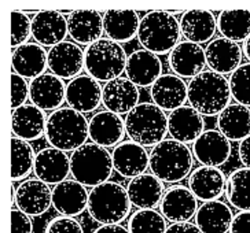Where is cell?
Listing matches in <instances>:
<instances>
[{
  "instance_id": "cell-1",
  "label": "cell",
  "mask_w": 250,
  "mask_h": 233,
  "mask_svg": "<svg viewBox=\"0 0 250 233\" xmlns=\"http://www.w3.org/2000/svg\"><path fill=\"white\" fill-rule=\"evenodd\" d=\"M229 80L209 70L202 72L188 82V102L201 116H220L231 102Z\"/></svg>"
},
{
  "instance_id": "cell-2",
  "label": "cell",
  "mask_w": 250,
  "mask_h": 233,
  "mask_svg": "<svg viewBox=\"0 0 250 233\" xmlns=\"http://www.w3.org/2000/svg\"><path fill=\"white\" fill-rule=\"evenodd\" d=\"M47 141L61 151H76L89 137V121L83 113L70 107H61L47 118Z\"/></svg>"
},
{
  "instance_id": "cell-3",
  "label": "cell",
  "mask_w": 250,
  "mask_h": 233,
  "mask_svg": "<svg viewBox=\"0 0 250 233\" xmlns=\"http://www.w3.org/2000/svg\"><path fill=\"white\" fill-rule=\"evenodd\" d=\"M194 163L191 150L173 138L164 140L150 153L151 175L162 182H177L190 175Z\"/></svg>"
},
{
  "instance_id": "cell-4",
  "label": "cell",
  "mask_w": 250,
  "mask_h": 233,
  "mask_svg": "<svg viewBox=\"0 0 250 233\" xmlns=\"http://www.w3.org/2000/svg\"><path fill=\"white\" fill-rule=\"evenodd\" d=\"M113 158L107 148L85 143L70 156V173L84 187L95 188L109 181L113 173Z\"/></svg>"
},
{
  "instance_id": "cell-5",
  "label": "cell",
  "mask_w": 250,
  "mask_h": 233,
  "mask_svg": "<svg viewBox=\"0 0 250 233\" xmlns=\"http://www.w3.org/2000/svg\"><path fill=\"white\" fill-rule=\"evenodd\" d=\"M131 206L128 192L118 182H104L89 192V215L102 225H120L129 215Z\"/></svg>"
},
{
  "instance_id": "cell-6",
  "label": "cell",
  "mask_w": 250,
  "mask_h": 233,
  "mask_svg": "<svg viewBox=\"0 0 250 233\" xmlns=\"http://www.w3.org/2000/svg\"><path fill=\"white\" fill-rule=\"evenodd\" d=\"M125 131L131 141L142 147H155L168 133V116L154 103H140L125 118Z\"/></svg>"
},
{
  "instance_id": "cell-7",
  "label": "cell",
  "mask_w": 250,
  "mask_h": 233,
  "mask_svg": "<svg viewBox=\"0 0 250 233\" xmlns=\"http://www.w3.org/2000/svg\"><path fill=\"white\" fill-rule=\"evenodd\" d=\"M180 35V22L168 11H151L140 19L139 43L155 55L172 51L179 44Z\"/></svg>"
},
{
  "instance_id": "cell-8",
  "label": "cell",
  "mask_w": 250,
  "mask_h": 233,
  "mask_svg": "<svg viewBox=\"0 0 250 233\" xmlns=\"http://www.w3.org/2000/svg\"><path fill=\"white\" fill-rule=\"evenodd\" d=\"M85 66L89 77L110 82L120 78L126 69L128 57L121 44L110 39H101L85 48Z\"/></svg>"
},
{
  "instance_id": "cell-9",
  "label": "cell",
  "mask_w": 250,
  "mask_h": 233,
  "mask_svg": "<svg viewBox=\"0 0 250 233\" xmlns=\"http://www.w3.org/2000/svg\"><path fill=\"white\" fill-rule=\"evenodd\" d=\"M85 66V54L79 44L63 41L48 51V69L54 76L62 80L79 77Z\"/></svg>"
},
{
  "instance_id": "cell-10",
  "label": "cell",
  "mask_w": 250,
  "mask_h": 233,
  "mask_svg": "<svg viewBox=\"0 0 250 233\" xmlns=\"http://www.w3.org/2000/svg\"><path fill=\"white\" fill-rule=\"evenodd\" d=\"M192 154L202 166L219 168L231 155V143L220 131H205L195 140Z\"/></svg>"
},
{
  "instance_id": "cell-11",
  "label": "cell",
  "mask_w": 250,
  "mask_h": 233,
  "mask_svg": "<svg viewBox=\"0 0 250 233\" xmlns=\"http://www.w3.org/2000/svg\"><path fill=\"white\" fill-rule=\"evenodd\" d=\"M198 199L190 188L175 185L165 192L160 204L161 214L173 224L188 222L198 212Z\"/></svg>"
},
{
  "instance_id": "cell-12",
  "label": "cell",
  "mask_w": 250,
  "mask_h": 233,
  "mask_svg": "<svg viewBox=\"0 0 250 233\" xmlns=\"http://www.w3.org/2000/svg\"><path fill=\"white\" fill-rule=\"evenodd\" d=\"M113 166L118 175L125 178H135L145 175L150 168V154L145 147L139 146L135 141H124L114 147L113 153Z\"/></svg>"
},
{
  "instance_id": "cell-13",
  "label": "cell",
  "mask_w": 250,
  "mask_h": 233,
  "mask_svg": "<svg viewBox=\"0 0 250 233\" xmlns=\"http://www.w3.org/2000/svg\"><path fill=\"white\" fill-rule=\"evenodd\" d=\"M103 88L89 76H79L66 85V102L79 113H91L102 103Z\"/></svg>"
},
{
  "instance_id": "cell-14",
  "label": "cell",
  "mask_w": 250,
  "mask_h": 233,
  "mask_svg": "<svg viewBox=\"0 0 250 233\" xmlns=\"http://www.w3.org/2000/svg\"><path fill=\"white\" fill-rule=\"evenodd\" d=\"M206 65L214 73L226 76L232 74L241 66L242 48L235 41L224 37L214 39L205 48Z\"/></svg>"
},
{
  "instance_id": "cell-15",
  "label": "cell",
  "mask_w": 250,
  "mask_h": 233,
  "mask_svg": "<svg viewBox=\"0 0 250 233\" xmlns=\"http://www.w3.org/2000/svg\"><path fill=\"white\" fill-rule=\"evenodd\" d=\"M139 88L128 78L120 77L117 80L106 82L103 87L102 103L107 111L114 114H129L139 103Z\"/></svg>"
},
{
  "instance_id": "cell-16",
  "label": "cell",
  "mask_w": 250,
  "mask_h": 233,
  "mask_svg": "<svg viewBox=\"0 0 250 233\" xmlns=\"http://www.w3.org/2000/svg\"><path fill=\"white\" fill-rule=\"evenodd\" d=\"M33 172L40 181L58 185L67 180L70 173V158L58 148H44L36 154Z\"/></svg>"
},
{
  "instance_id": "cell-17",
  "label": "cell",
  "mask_w": 250,
  "mask_h": 233,
  "mask_svg": "<svg viewBox=\"0 0 250 233\" xmlns=\"http://www.w3.org/2000/svg\"><path fill=\"white\" fill-rule=\"evenodd\" d=\"M17 207L28 215L39 217L48 212L52 204V191L39 178L23 181L17 188Z\"/></svg>"
},
{
  "instance_id": "cell-18",
  "label": "cell",
  "mask_w": 250,
  "mask_h": 233,
  "mask_svg": "<svg viewBox=\"0 0 250 233\" xmlns=\"http://www.w3.org/2000/svg\"><path fill=\"white\" fill-rule=\"evenodd\" d=\"M169 65L177 77L194 78L205 69V50L199 44L191 41H180L170 51Z\"/></svg>"
},
{
  "instance_id": "cell-19",
  "label": "cell",
  "mask_w": 250,
  "mask_h": 233,
  "mask_svg": "<svg viewBox=\"0 0 250 233\" xmlns=\"http://www.w3.org/2000/svg\"><path fill=\"white\" fill-rule=\"evenodd\" d=\"M88 199L87 188L76 180H65L52 190V206L63 217L80 215L88 209Z\"/></svg>"
},
{
  "instance_id": "cell-20",
  "label": "cell",
  "mask_w": 250,
  "mask_h": 233,
  "mask_svg": "<svg viewBox=\"0 0 250 233\" xmlns=\"http://www.w3.org/2000/svg\"><path fill=\"white\" fill-rule=\"evenodd\" d=\"M150 95L155 106L172 113L188 100V85L176 74H162L151 85Z\"/></svg>"
},
{
  "instance_id": "cell-21",
  "label": "cell",
  "mask_w": 250,
  "mask_h": 233,
  "mask_svg": "<svg viewBox=\"0 0 250 233\" xmlns=\"http://www.w3.org/2000/svg\"><path fill=\"white\" fill-rule=\"evenodd\" d=\"M69 35L67 18L59 11H40L32 19V36L42 47H55Z\"/></svg>"
},
{
  "instance_id": "cell-22",
  "label": "cell",
  "mask_w": 250,
  "mask_h": 233,
  "mask_svg": "<svg viewBox=\"0 0 250 233\" xmlns=\"http://www.w3.org/2000/svg\"><path fill=\"white\" fill-rule=\"evenodd\" d=\"M30 100L40 110H58L66 100V85L52 73H45L30 82Z\"/></svg>"
},
{
  "instance_id": "cell-23",
  "label": "cell",
  "mask_w": 250,
  "mask_h": 233,
  "mask_svg": "<svg viewBox=\"0 0 250 233\" xmlns=\"http://www.w3.org/2000/svg\"><path fill=\"white\" fill-rule=\"evenodd\" d=\"M124 119L111 111H99L89 119V138L98 146L117 147L125 135Z\"/></svg>"
},
{
  "instance_id": "cell-24",
  "label": "cell",
  "mask_w": 250,
  "mask_h": 233,
  "mask_svg": "<svg viewBox=\"0 0 250 233\" xmlns=\"http://www.w3.org/2000/svg\"><path fill=\"white\" fill-rule=\"evenodd\" d=\"M205 122L201 116L191 106H183L172 111L168 116V132L173 140L183 144L195 143V140L204 133Z\"/></svg>"
},
{
  "instance_id": "cell-25",
  "label": "cell",
  "mask_w": 250,
  "mask_h": 233,
  "mask_svg": "<svg viewBox=\"0 0 250 233\" xmlns=\"http://www.w3.org/2000/svg\"><path fill=\"white\" fill-rule=\"evenodd\" d=\"M125 73L136 87H150L162 76L161 59L147 50L135 51L128 57Z\"/></svg>"
},
{
  "instance_id": "cell-26",
  "label": "cell",
  "mask_w": 250,
  "mask_h": 233,
  "mask_svg": "<svg viewBox=\"0 0 250 233\" xmlns=\"http://www.w3.org/2000/svg\"><path fill=\"white\" fill-rule=\"evenodd\" d=\"M226 187V175L219 168L199 166L188 177V188L204 203L217 200L224 194Z\"/></svg>"
},
{
  "instance_id": "cell-27",
  "label": "cell",
  "mask_w": 250,
  "mask_h": 233,
  "mask_svg": "<svg viewBox=\"0 0 250 233\" xmlns=\"http://www.w3.org/2000/svg\"><path fill=\"white\" fill-rule=\"evenodd\" d=\"M67 29L76 43L91 45L102 39L103 17L95 10H77L67 17Z\"/></svg>"
},
{
  "instance_id": "cell-28",
  "label": "cell",
  "mask_w": 250,
  "mask_h": 233,
  "mask_svg": "<svg viewBox=\"0 0 250 233\" xmlns=\"http://www.w3.org/2000/svg\"><path fill=\"white\" fill-rule=\"evenodd\" d=\"M48 52L37 43H26L13 51V70L23 78L35 80L45 74Z\"/></svg>"
},
{
  "instance_id": "cell-29",
  "label": "cell",
  "mask_w": 250,
  "mask_h": 233,
  "mask_svg": "<svg viewBox=\"0 0 250 233\" xmlns=\"http://www.w3.org/2000/svg\"><path fill=\"white\" fill-rule=\"evenodd\" d=\"M126 192L133 206L140 210H150L161 204L165 195V187L158 177L145 173L129 181Z\"/></svg>"
},
{
  "instance_id": "cell-30",
  "label": "cell",
  "mask_w": 250,
  "mask_h": 233,
  "mask_svg": "<svg viewBox=\"0 0 250 233\" xmlns=\"http://www.w3.org/2000/svg\"><path fill=\"white\" fill-rule=\"evenodd\" d=\"M217 29V19L210 11L191 10L180 18V30L187 41L195 44L210 43Z\"/></svg>"
},
{
  "instance_id": "cell-31",
  "label": "cell",
  "mask_w": 250,
  "mask_h": 233,
  "mask_svg": "<svg viewBox=\"0 0 250 233\" xmlns=\"http://www.w3.org/2000/svg\"><path fill=\"white\" fill-rule=\"evenodd\" d=\"M47 118L43 110L35 104H23L13 110V133L14 137L26 141L37 140L45 133Z\"/></svg>"
},
{
  "instance_id": "cell-32",
  "label": "cell",
  "mask_w": 250,
  "mask_h": 233,
  "mask_svg": "<svg viewBox=\"0 0 250 233\" xmlns=\"http://www.w3.org/2000/svg\"><path fill=\"white\" fill-rule=\"evenodd\" d=\"M139 25V15L132 10H109L103 14L106 36L118 44L131 41L138 35Z\"/></svg>"
},
{
  "instance_id": "cell-33",
  "label": "cell",
  "mask_w": 250,
  "mask_h": 233,
  "mask_svg": "<svg viewBox=\"0 0 250 233\" xmlns=\"http://www.w3.org/2000/svg\"><path fill=\"white\" fill-rule=\"evenodd\" d=\"M234 219L229 206L220 200L205 202L195 214V225L202 233H227Z\"/></svg>"
},
{
  "instance_id": "cell-34",
  "label": "cell",
  "mask_w": 250,
  "mask_h": 233,
  "mask_svg": "<svg viewBox=\"0 0 250 233\" xmlns=\"http://www.w3.org/2000/svg\"><path fill=\"white\" fill-rule=\"evenodd\" d=\"M217 126L229 141H242L250 136V109L239 103L229 104L217 118Z\"/></svg>"
},
{
  "instance_id": "cell-35",
  "label": "cell",
  "mask_w": 250,
  "mask_h": 233,
  "mask_svg": "<svg viewBox=\"0 0 250 233\" xmlns=\"http://www.w3.org/2000/svg\"><path fill=\"white\" fill-rule=\"evenodd\" d=\"M217 29L224 39L231 41H246L250 36L249 10L221 11L217 17Z\"/></svg>"
},
{
  "instance_id": "cell-36",
  "label": "cell",
  "mask_w": 250,
  "mask_h": 233,
  "mask_svg": "<svg viewBox=\"0 0 250 233\" xmlns=\"http://www.w3.org/2000/svg\"><path fill=\"white\" fill-rule=\"evenodd\" d=\"M226 195L232 207L241 212H250V169H236L229 175Z\"/></svg>"
},
{
  "instance_id": "cell-37",
  "label": "cell",
  "mask_w": 250,
  "mask_h": 233,
  "mask_svg": "<svg viewBox=\"0 0 250 233\" xmlns=\"http://www.w3.org/2000/svg\"><path fill=\"white\" fill-rule=\"evenodd\" d=\"M36 155L29 141L22 138H11V180L20 181L26 178L35 168Z\"/></svg>"
},
{
  "instance_id": "cell-38",
  "label": "cell",
  "mask_w": 250,
  "mask_h": 233,
  "mask_svg": "<svg viewBox=\"0 0 250 233\" xmlns=\"http://www.w3.org/2000/svg\"><path fill=\"white\" fill-rule=\"evenodd\" d=\"M128 229L131 233H165L168 226L161 213L150 209L133 213L128 222Z\"/></svg>"
},
{
  "instance_id": "cell-39",
  "label": "cell",
  "mask_w": 250,
  "mask_h": 233,
  "mask_svg": "<svg viewBox=\"0 0 250 233\" xmlns=\"http://www.w3.org/2000/svg\"><path fill=\"white\" fill-rule=\"evenodd\" d=\"M229 87L235 102L250 107V63H243L231 74Z\"/></svg>"
},
{
  "instance_id": "cell-40",
  "label": "cell",
  "mask_w": 250,
  "mask_h": 233,
  "mask_svg": "<svg viewBox=\"0 0 250 233\" xmlns=\"http://www.w3.org/2000/svg\"><path fill=\"white\" fill-rule=\"evenodd\" d=\"M32 35V21L26 14L21 11L11 13V47L18 48L23 44Z\"/></svg>"
},
{
  "instance_id": "cell-41",
  "label": "cell",
  "mask_w": 250,
  "mask_h": 233,
  "mask_svg": "<svg viewBox=\"0 0 250 233\" xmlns=\"http://www.w3.org/2000/svg\"><path fill=\"white\" fill-rule=\"evenodd\" d=\"M28 97H30V84L26 82V78L13 73L11 76V109L15 110L23 106L28 100Z\"/></svg>"
},
{
  "instance_id": "cell-42",
  "label": "cell",
  "mask_w": 250,
  "mask_h": 233,
  "mask_svg": "<svg viewBox=\"0 0 250 233\" xmlns=\"http://www.w3.org/2000/svg\"><path fill=\"white\" fill-rule=\"evenodd\" d=\"M45 233H84L81 224L73 217H57L48 224Z\"/></svg>"
},
{
  "instance_id": "cell-43",
  "label": "cell",
  "mask_w": 250,
  "mask_h": 233,
  "mask_svg": "<svg viewBox=\"0 0 250 233\" xmlns=\"http://www.w3.org/2000/svg\"><path fill=\"white\" fill-rule=\"evenodd\" d=\"M33 224L28 214L21 212L20 209L13 207L11 210V233H32Z\"/></svg>"
},
{
  "instance_id": "cell-44",
  "label": "cell",
  "mask_w": 250,
  "mask_h": 233,
  "mask_svg": "<svg viewBox=\"0 0 250 233\" xmlns=\"http://www.w3.org/2000/svg\"><path fill=\"white\" fill-rule=\"evenodd\" d=\"M229 233H250V212H239L236 214Z\"/></svg>"
},
{
  "instance_id": "cell-45",
  "label": "cell",
  "mask_w": 250,
  "mask_h": 233,
  "mask_svg": "<svg viewBox=\"0 0 250 233\" xmlns=\"http://www.w3.org/2000/svg\"><path fill=\"white\" fill-rule=\"evenodd\" d=\"M238 155H239V160L243 165V168L250 169V136L243 138L242 141L239 143Z\"/></svg>"
},
{
  "instance_id": "cell-46",
  "label": "cell",
  "mask_w": 250,
  "mask_h": 233,
  "mask_svg": "<svg viewBox=\"0 0 250 233\" xmlns=\"http://www.w3.org/2000/svg\"><path fill=\"white\" fill-rule=\"evenodd\" d=\"M165 233H202L199 231L197 225H194L191 222H180V224H172L167 229Z\"/></svg>"
},
{
  "instance_id": "cell-47",
  "label": "cell",
  "mask_w": 250,
  "mask_h": 233,
  "mask_svg": "<svg viewBox=\"0 0 250 233\" xmlns=\"http://www.w3.org/2000/svg\"><path fill=\"white\" fill-rule=\"evenodd\" d=\"M94 233H131L128 228L121 225H102L99 226Z\"/></svg>"
},
{
  "instance_id": "cell-48",
  "label": "cell",
  "mask_w": 250,
  "mask_h": 233,
  "mask_svg": "<svg viewBox=\"0 0 250 233\" xmlns=\"http://www.w3.org/2000/svg\"><path fill=\"white\" fill-rule=\"evenodd\" d=\"M243 54H245V57L249 59L250 62V36L248 37V40L243 44Z\"/></svg>"
}]
</instances>
